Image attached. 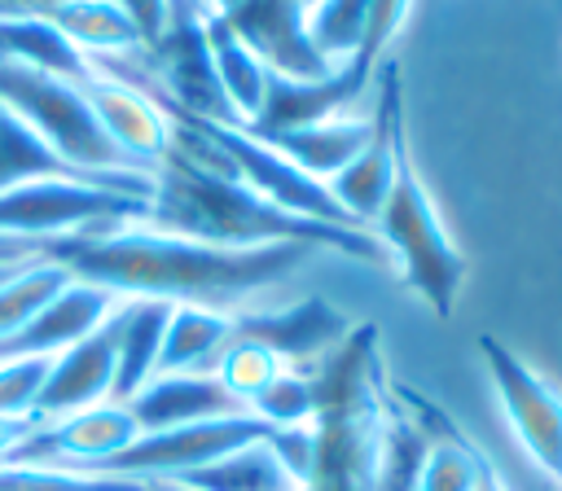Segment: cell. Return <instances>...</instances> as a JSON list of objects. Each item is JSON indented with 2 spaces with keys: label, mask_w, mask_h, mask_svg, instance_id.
Here are the masks:
<instances>
[{
  "label": "cell",
  "mask_w": 562,
  "mask_h": 491,
  "mask_svg": "<svg viewBox=\"0 0 562 491\" xmlns=\"http://www.w3.org/2000/svg\"><path fill=\"white\" fill-rule=\"evenodd\" d=\"M312 246H206L158 228L136 224H101L66 237H0V263H57L75 281L101 285L114 298H158V302H193L228 311L246 294L294 272Z\"/></svg>",
  "instance_id": "obj_1"
},
{
  "label": "cell",
  "mask_w": 562,
  "mask_h": 491,
  "mask_svg": "<svg viewBox=\"0 0 562 491\" xmlns=\"http://www.w3.org/2000/svg\"><path fill=\"white\" fill-rule=\"evenodd\" d=\"M145 224L158 232H176V237L206 241V246H233V250L290 241V246H312V250H338V254L364 259V263L386 259L382 241L369 237V228L303 219V215L259 197L237 175L198 167L176 149H167L162 162L154 167V197H149Z\"/></svg>",
  "instance_id": "obj_2"
},
{
  "label": "cell",
  "mask_w": 562,
  "mask_h": 491,
  "mask_svg": "<svg viewBox=\"0 0 562 491\" xmlns=\"http://www.w3.org/2000/svg\"><path fill=\"white\" fill-rule=\"evenodd\" d=\"M312 381L316 452L299 491H373L378 438L386 416V368L378 351V324H351V333L321 359Z\"/></svg>",
  "instance_id": "obj_3"
},
{
  "label": "cell",
  "mask_w": 562,
  "mask_h": 491,
  "mask_svg": "<svg viewBox=\"0 0 562 491\" xmlns=\"http://www.w3.org/2000/svg\"><path fill=\"white\" fill-rule=\"evenodd\" d=\"M373 228H378V241H382L386 259H395L400 281L439 320H448L452 307H457L461 281H465V254L452 246V237H448L426 184L417 180L408 153L400 158L395 184H391L382 210L373 215Z\"/></svg>",
  "instance_id": "obj_4"
},
{
  "label": "cell",
  "mask_w": 562,
  "mask_h": 491,
  "mask_svg": "<svg viewBox=\"0 0 562 491\" xmlns=\"http://www.w3.org/2000/svg\"><path fill=\"white\" fill-rule=\"evenodd\" d=\"M0 101L70 167L88 175L140 171L97 123L83 83L61 79L31 61H0Z\"/></svg>",
  "instance_id": "obj_5"
},
{
  "label": "cell",
  "mask_w": 562,
  "mask_h": 491,
  "mask_svg": "<svg viewBox=\"0 0 562 491\" xmlns=\"http://www.w3.org/2000/svg\"><path fill=\"white\" fill-rule=\"evenodd\" d=\"M154 101H158V110H162L167 118H180V123L198 127V132H202V136H206V140L228 158L233 175H237L241 184H250L259 197H268V202L285 206V210H294V215H303V219L360 228V224H351V215L338 206V197L329 193V184H325V180H312V175H307V171H299L290 158H281L272 145H263L259 136H250L246 127H237V123H211V118L184 114L180 105H171V101H162V96H154Z\"/></svg>",
  "instance_id": "obj_6"
},
{
  "label": "cell",
  "mask_w": 562,
  "mask_h": 491,
  "mask_svg": "<svg viewBox=\"0 0 562 491\" xmlns=\"http://www.w3.org/2000/svg\"><path fill=\"white\" fill-rule=\"evenodd\" d=\"M263 438H272L268 421H259L255 412H233V416H215V421H193V425H176V430L136 434L123 452L105 456L88 473L136 478V482H171V478H180L198 465H211V460H220L237 447L263 443Z\"/></svg>",
  "instance_id": "obj_7"
},
{
  "label": "cell",
  "mask_w": 562,
  "mask_h": 491,
  "mask_svg": "<svg viewBox=\"0 0 562 491\" xmlns=\"http://www.w3.org/2000/svg\"><path fill=\"white\" fill-rule=\"evenodd\" d=\"M149 202L83 180H31L0 193V237H66L101 224L145 219Z\"/></svg>",
  "instance_id": "obj_8"
},
{
  "label": "cell",
  "mask_w": 562,
  "mask_h": 491,
  "mask_svg": "<svg viewBox=\"0 0 562 491\" xmlns=\"http://www.w3.org/2000/svg\"><path fill=\"white\" fill-rule=\"evenodd\" d=\"M373 114H369V136L360 145V153L329 180V193L338 197V206L351 215V224L369 228L373 215L382 210L400 158L404 149V92H400V66L395 61H378L373 70Z\"/></svg>",
  "instance_id": "obj_9"
},
{
  "label": "cell",
  "mask_w": 562,
  "mask_h": 491,
  "mask_svg": "<svg viewBox=\"0 0 562 491\" xmlns=\"http://www.w3.org/2000/svg\"><path fill=\"white\" fill-rule=\"evenodd\" d=\"M479 355H483L487 381H492L496 403H501L505 421L514 425L518 443L544 473L558 478L562 473V395L492 333L479 338Z\"/></svg>",
  "instance_id": "obj_10"
},
{
  "label": "cell",
  "mask_w": 562,
  "mask_h": 491,
  "mask_svg": "<svg viewBox=\"0 0 562 491\" xmlns=\"http://www.w3.org/2000/svg\"><path fill=\"white\" fill-rule=\"evenodd\" d=\"M136 421L123 403H97L44 425H31L18 447L9 452L4 465H53V469H70V473H88L92 465H101L105 456L123 452L136 438Z\"/></svg>",
  "instance_id": "obj_11"
},
{
  "label": "cell",
  "mask_w": 562,
  "mask_h": 491,
  "mask_svg": "<svg viewBox=\"0 0 562 491\" xmlns=\"http://www.w3.org/2000/svg\"><path fill=\"white\" fill-rule=\"evenodd\" d=\"M114 351H119V329H114V311L75 346H66L61 355H53L48 377L40 386L35 399V425L110 403V386H114Z\"/></svg>",
  "instance_id": "obj_12"
},
{
  "label": "cell",
  "mask_w": 562,
  "mask_h": 491,
  "mask_svg": "<svg viewBox=\"0 0 562 491\" xmlns=\"http://www.w3.org/2000/svg\"><path fill=\"white\" fill-rule=\"evenodd\" d=\"M259 57L272 75H290V79H321L334 70V61H325L312 39H307V0H241L233 13H220Z\"/></svg>",
  "instance_id": "obj_13"
},
{
  "label": "cell",
  "mask_w": 562,
  "mask_h": 491,
  "mask_svg": "<svg viewBox=\"0 0 562 491\" xmlns=\"http://www.w3.org/2000/svg\"><path fill=\"white\" fill-rule=\"evenodd\" d=\"M347 333H351L347 316L334 311L325 298H303V302H294V307L233 316V338L263 346V351L277 355L281 364L325 359Z\"/></svg>",
  "instance_id": "obj_14"
},
{
  "label": "cell",
  "mask_w": 562,
  "mask_h": 491,
  "mask_svg": "<svg viewBox=\"0 0 562 491\" xmlns=\"http://www.w3.org/2000/svg\"><path fill=\"white\" fill-rule=\"evenodd\" d=\"M88 105L97 114V123L105 127V136L140 167L154 171L162 162V153L171 149V118L158 110V101L123 79H105L92 70V79H83Z\"/></svg>",
  "instance_id": "obj_15"
},
{
  "label": "cell",
  "mask_w": 562,
  "mask_h": 491,
  "mask_svg": "<svg viewBox=\"0 0 562 491\" xmlns=\"http://www.w3.org/2000/svg\"><path fill=\"white\" fill-rule=\"evenodd\" d=\"M123 408L132 412V421H136L140 434L246 412V403L215 373H158Z\"/></svg>",
  "instance_id": "obj_16"
},
{
  "label": "cell",
  "mask_w": 562,
  "mask_h": 491,
  "mask_svg": "<svg viewBox=\"0 0 562 491\" xmlns=\"http://www.w3.org/2000/svg\"><path fill=\"white\" fill-rule=\"evenodd\" d=\"M31 180H83V184H101L127 197H154V171H105V175H88L70 162H61L4 101H0V193L31 184Z\"/></svg>",
  "instance_id": "obj_17"
},
{
  "label": "cell",
  "mask_w": 562,
  "mask_h": 491,
  "mask_svg": "<svg viewBox=\"0 0 562 491\" xmlns=\"http://www.w3.org/2000/svg\"><path fill=\"white\" fill-rule=\"evenodd\" d=\"M119 307V298L101 285L88 281H70L35 320H26L13 338L0 342V359H18V355H61L66 346H75L79 338H88L110 311Z\"/></svg>",
  "instance_id": "obj_18"
},
{
  "label": "cell",
  "mask_w": 562,
  "mask_h": 491,
  "mask_svg": "<svg viewBox=\"0 0 562 491\" xmlns=\"http://www.w3.org/2000/svg\"><path fill=\"white\" fill-rule=\"evenodd\" d=\"M356 96H364V83L347 70L334 66L321 79H290V75H272L268 70V92H263V110L255 123H246V132H294V127H312L325 118H338V110H347Z\"/></svg>",
  "instance_id": "obj_19"
},
{
  "label": "cell",
  "mask_w": 562,
  "mask_h": 491,
  "mask_svg": "<svg viewBox=\"0 0 562 491\" xmlns=\"http://www.w3.org/2000/svg\"><path fill=\"white\" fill-rule=\"evenodd\" d=\"M167 320H171V302H158V298H127V302L114 307L119 351H114L110 403H127L158 373V351H162Z\"/></svg>",
  "instance_id": "obj_20"
},
{
  "label": "cell",
  "mask_w": 562,
  "mask_h": 491,
  "mask_svg": "<svg viewBox=\"0 0 562 491\" xmlns=\"http://www.w3.org/2000/svg\"><path fill=\"white\" fill-rule=\"evenodd\" d=\"M259 136V132H250ZM369 136V118H325V123H312V127H294V132H263L259 140L272 145L281 158H290L299 171H307L312 180H334L364 145Z\"/></svg>",
  "instance_id": "obj_21"
},
{
  "label": "cell",
  "mask_w": 562,
  "mask_h": 491,
  "mask_svg": "<svg viewBox=\"0 0 562 491\" xmlns=\"http://www.w3.org/2000/svg\"><path fill=\"white\" fill-rule=\"evenodd\" d=\"M206 39H211V61H215V79L224 88V101L233 110V123L246 127L259 118L263 110V92H268V66L263 57L220 18H206Z\"/></svg>",
  "instance_id": "obj_22"
},
{
  "label": "cell",
  "mask_w": 562,
  "mask_h": 491,
  "mask_svg": "<svg viewBox=\"0 0 562 491\" xmlns=\"http://www.w3.org/2000/svg\"><path fill=\"white\" fill-rule=\"evenodd\" d=\"M228 342H233V311L180 302L171 307V320L162 333L158 373H211Z\"/></svg>",
  "instance_id": "obj_23"
},
{
  "label": "cell",
  "mask_w": 562,
  "mask_h": 491,
  "mask_svg": "<svg viewBox=\"0 0 562 491\" xmlns=\"http://www.w3.org/2000/svg\"><path fill=\"white\" fill-rule=\"evenodd\" d=\"M184 491H299V482L285 473V465L277 460V452L263 443L237 447L211 465H198L180 478H171Z\"/></svg>",
  "instance_id": "obj_24"
},
{
  "label": "cell",
  "mask_w": 562,
  "mask_h": 491,
  "mask_svg": "<svg viewBox=\"0 0 562 491\" xmlns=\"http://www.w3.org/2000/svg\"><path fill=\"white\" fill-rule=\"evenodd\" d=\"M83 57H110V53H140L136 26L123 18L114 0H70L48 18Z\"/></svg>",
  "instance_id": "obj_25"
},
{
  "label": "cell",
  "mask_w": 562,
  "mask_h": 491,
  "mask_svg": "<svg viewBox=\"0 0 562 491\" xmlns=\"http://www.w3.org/2000/svg\"><path fill=\"white\" fill-rule=\"evenodd\" d=\"M0 61H31L75 83L92 79L88 57L57 26L35 22V18H0Z\"/></svg>",
  "instance_id": "obj_26"
},
{
  "label": "cell",
  "mask_w": 562,
  "mask_h": 491,
  "mask_svg": "<svg viewBox=\"0 0 562 491\" xmlns=\"http://www.w3.org/2000/svg\"><path fill=\"white\" fill-rule=\"evenodd\" d=\"M430 438L426 430L386 395V416H382V438H378V473L373 491H417L422 465H426Z\"/></svg>",
  "instance_id": "obj_27"
},
{
  "label": "cell",
  "mask_w": 562,
  "mask_h": 491,
  "mask_svg": "<svg viewBox=\"0 0 562 491\" xmlns=\"http://www.w3.org/2000/svg\"><path fill=\"white\" fill-rule=\"evenodd\" d=\"M75 276L57 263H44V259H31L22 263L4 285H0V342L13 338L26 320H35Z\"/></svg>",
  "instance_id": "obj_28"
},
{
  "label": "cell",
  "mask_w": 562,
  "mask_h": 491,
  "mask_svg": "<svg viewBox=\"0 0 562 491\" xmlns=\"http://www.w3.org/2000/svg\"><path fill=\"white\" fill-rule=\"evenodd\" d=\"M364 22H369V0H312L303 18L312 48L334 66H342L360 48Z\"/></svg>",
  "instance_id": "obj_29"
},
{
  "label": "cell",
  "mask_w": 562,
  "mask_h": 491,
  "mask_svg": "<svg viewBox=\"0 0 562 491\" xmlns=\"http://www.w3.org/2000/svg\"><path fill=\"white\" fill-rule=\"evenodd\" d=\"M246 412H255L259 421H268V425H312V416H316V381L312 377H303V373H290V368H281L250 403H246Z\"/></svg>",
  "instance_id": "obj_30"
},
{
  "label": "cell",
  "mask_w": 562,
  "mask_h": 491,
  "mask_svg": "<svg viewBox=\"0 0 562 491\" xmlns=\"http://www.w3.org/2000/svg\"><path fill=\"white\" fill-rule=\"evenodd\" d=\"M0 491H145L132 478L70 473L53 465H0Z\"/></svg>",
  "instance_id": "obj_31"
},
{
  "label": "cell",
  "mask_w": 562,
  "mask_h": 491,
  "mask_svg": "<svg viewBox=\"0 0 562 491\" xmlns=\"http://www.w3.org/2000/svg\"><path fill=\"white\" fill-rule=\"evenodd\" d=\"M285 364L277 359V355H268L263 346H255V342H241V338H233L224 351H220V359H215V377L241 399V403H250L277 373H281Z\"/></svg>",
  "instance_id": "obj_32"
},
{
  "label": "cell",
  "mask_w": 562,
  "mask_h": 491,
  "mask_svg": "<svg viewBox=\"0 0 562 491\" xmlns=\"http://www.w3.org/2000/svg\"><path fill=\"white\" fill-rule=\"evenodd\" d=\"M48 355H18L0 359V416L4 421H35V399L48 377Z\"/></svg>",
  "instance_id": "obj_33"
},
{
  "label": "cell",
  "mask_w": 562,
  "mask_h": 491,
  "mask_svg": "<svg viewBox=\"0 0 562 491\" xmlns=\"http://www.w3.org/2000/svg\"><path fill=\"white\" fill-rule=\"evenodd\" d=\"M408 4H413V0H369V22H364V35H360V48L342 61V66H347L364 88H369V79H373V70H378V61H382V48L395 39V31H400V22H404Z\"/></svg>",
  "instance_id": "obj_34"
},
{
  "label": "cell",
  "mask_w": 562,
  "mask_h": 491,
  "mask_svg": "<svg viewBox=\"0 0 562 491\" xmlns=\"http://www.w3.org/2000/svg\"><path fill=\"white\" fill-rule=\"evenodd\" d=\"M114 4H119V9H123V18L136 26L140 48H149V44L162 35L167 13H171V0H114Z\"/></svg>",
  "instance_id": "obj_35"
},
{
  "label": "cell",
  "mask_w": 562,
  "mask_h": 491,
  "mask_svg": "<svg viewBox=\"0 0 562 491\" xmlns=\"http://www.w3.org/2000/svg\"><path fill=\"white\" fill-rule=\"evenodd\" d=\"M70 0H0V18H35V22H48Z\"/></svg>",
  "instance_id": "obj_36"
},
{
  "label": "cell",
  "mask_w": 562,
  "mask_h": 491,
  "mask_svg": "<svg viewBox=\"0 0 562 491\" xmlns=\"http://www.w3.org/2000/svg\"><path fill=\"white\" fill-rule=\"evenodd\" d=\"M31 425H35V421H4V416H0V465L9 460V452L18 447V438H22Z\"/></svg>",
  "instance_id": "obj_37"
},
{
  "label": "cell",
  "mask_w": 562,
  "mask_h": 491,
  "mask_svg": "<svg viewBox=\"0 0 562 491\" xmlns=\"http://www.w3.org/2000/svg\"><path fill=\"white\" fill-rule=\"evenodd\" d=\"M474 491H505V482H501V473H496V465H492V460L479 469V482H474Z\"/></svg>",
  "instance_id": "obj_38"
},
{
  "label": "cell",
  "mask_w": 562,
  "mask_h": 491,
  "mask_svg": "<svg viewBox=\"0 0 562 491\" xmlns=\"http://www.w3.org/2000/svg\"><path fill=\"white\" fill-rule=\"evenodd\" d=\"M136 482V478H132ZM145 491H184V487H176V482H140Z\"/></svg>",
  "instance_id": "obj_39"
},
{
  "label": "cell",
  "mask_w": 562,
  "mask_h": 491,
  "mask_svg": "<svg viewBox=\"0 0 562 491\" xmlns=\"http://www.w3.org/2000/svg\"><path fill=\"white\" fill-rule=\"evenodd\" d=\"M18 267H22V263H0V285H4V281H9Z\"/></svg>",
  "instance_id": "obj_40"
},
{
  "label": "cell",
  "mask_w": 562,
  "mask_h": 491,
  "mask_svg": "<svg viewBox=\"0 0 562 491\" xmlns=\"http://www.w3.org/2000/svg\"><path fill=\"white\" fill-rule=\"evenodd\" d=\"M307 4H312V0H307Z\"/></svg>",
  "instance_id": "obj_41"
},
{
  "label": "cell",
  "mask_w": 562,
  "mask_h": 491,
  "mask_svg": "<svg viewBox=\"0 0 562 491\" xmlns=\"http://www.w3.org/2000/svg\"><path fill=\"white\" fill-rule=\"evenodd\" d=\"M558 478H562V473H558Z\"/></svg>",
  "instance_id": "obj_42"
}]
</instances>
